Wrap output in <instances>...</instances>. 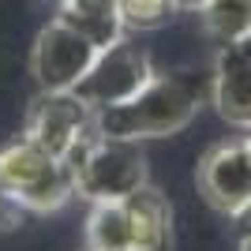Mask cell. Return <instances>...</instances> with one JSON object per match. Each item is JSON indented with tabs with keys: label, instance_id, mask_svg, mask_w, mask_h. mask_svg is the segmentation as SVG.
I'll list each match as a JSON object with an SVG mask.
<instances>
[{
	"label": "cell",
	"instance_id": "cell-1",
	"mask_svg": "<svg viewBox=\"0 0 251 251\" xmlns=\"http://www.w3.org/2000/svg\"><path fill=\"white\" fill-rule=\"evenodd\" d=\"M202 98H210V79L202 83L195 75H154L124 105L94 113V131L127 143L176 135L195 120Z\"/></svg>",
	"mask_w": 251,
	"mask_h": 251
},
{
	"label": "cell",
	"instance_id": "cell-2",
	"mask_svg": "<svg viewBox=\"0 0 251 251\" xmlns=\"http://www.w3.org/2000/svg\"><path fill=\"white\" fill-rule=\"evenodd\" d=\"M60 161L72 176L75 195L90 202H116L147 188V154L139 143H127V139H109L90 131Z\"/></svg>",
	"mask_w": 251,
	"mask_h": 251
},
{
	"label": "cell",
	"instance_id": "cell-3",
	"mask_svg": "<svg viewBox=\"0 0 251 251\" xmlns=\"http://www.w3.org/2000/svg\"><path fill=\"white\" fill-rule=\"evenodd\" d=\"M0 191L8 195L23 214H49L60 210L75 195L72 176L60 157L34 147L26 135L0 147Z\"/></svg>",
	"mask_w": 251,
	"mask_h": 251
},
{
	"label": "cell",
	"instance_id": "cell-4",
	"mask_svg": "<svg viewBox=\"0 0 251 251\" xmlns=\"http://www.w3.org/2000/svg\"><path fill=\"white\" fill-rule=\"evenodd\" d=\"M150 79H154V68H150L147 52L131 42H116L98 52V60L75 83L72 94L83 105H90L94 113H101V109H113V105H124L127 98H135Z\"/></svg>",
	"mask_w": 251,
	"mask_h": 251
},
{
	"label": "cell",
	"instance_id": "cell-5",
	"mask_svg": "<svg viewBox=\"0 0 251 251\" xmlns=\"http://www.w3.org/2000/svg\"><path fill=\"white\" fill-rule=\"evenodd\" d=\"M98 45L90 38L68 26L64 19H52L30 52V72L42 90H75V83L90 72V64L98 60Z\"/></svg>",
	"mask_w": 251,
	"mask_h": 251
},
{
	"label": "cell",
	"instance_id": "cell-6",
	"mask_svg": "<svg viewBox=\"0 0 251 251\" xmlns=\"http://www.w3.org/2000/svg\"><path fill=\"white\" fill-rule=\"evenodd\" d=\"M90 131H94V109L83 105L72 90H42L34 98L26 127H23V135L52 157H64Z\"/></svg>",
	"mask_w": 251,
	"mask_h": 251
},
{
	"label": "cell",
	"instance_id": "cell-7",
	"mask_svg": "<svg viewBox=\"0 0 251 251\" xmlns=\"http://www.w3.org/2000/svg\"><path fill=\"white\" fill-rule=\"evenodd\" d=\"M199 191L225 218H240L251 206V143H218L199 161Z\"/></svg>",
	"mask_w": 251,
	"mask_h": 251
},
{
	"label": "cell",
	"instance_id": "cell-8",
	"mask_svg": "<svg viewBox=\"0 0 251 251\" xmlns=\"http://www.w3.org/2000/svg\"><path fill=\"white\" fill-rule=\"evenodd\" d=\"M210 101L218 116L232 127L251 131V49L248 45H221L210 72Z\"/></svg>",
	"mask_w": 251,
	"mask_h": 251
},
{
	"label": "cell",
	"instance_id": "cell-9",
	"mask_svg": "<svg viewBox=\"0 0 251 251\" xmlns=\"http://www.w3.org/2000/svg\"><path fill=\"white\" fill-rule=\"evenodd\" d=\"M86 248L90 251H139V232L127 199L90 202L86 218Z\"/></svg>",
	"mask_w": 251,
	"mask_h": 251
},
{
	"label": "cell",
	"instance_id": "cell-10",
	"mask_svg": "<svg viewBox=\"0 0 251 251\" xmlns=\"http://www.w3.org/2000/svg\"><path fill=\"white\" fill-rule=\"evenodd\" d=\"M68 26L90 38L98 49L124 42V19H120V4L116 0H60V15Z\"/></svg>",
	"mask_w": 251,
	"mask_h": 251
},
{
	"label": "cell",
	"instance_id": "cell-11",
	"mask_svg": "<svg viewBox=\"0 0 251 251\" xmlns=\"http://www.w3.org/2000/svg\"><path fill=\"white\" fill-rule=\"evenodd\" d=\"M131 218H135L139 232V251H169V232H173V210H169L165 195L147 188H139L135 195H127Z\"/></svg>",
	"mask_w": 251,
	"mask_h": 251
},
{
	"label": "cell",
	"instance_id": "cell-12",
	"mask_svg": "<svg viewBox=\"0 0 251 251\" xmlns=\"http://www.w3.org/2000/svg\"><path fill=\"white\" fill-rule=\"evenodd\" d=\"M199 19L218 45H244L251 38V0H210Z\"/></svg>",
	"mask_w": 251,
	"mask_h": 251
},
{
	"label": "cell",
	"instance_id": "cell-13",
	"mask_svg": "<svg viewBox=\"0 0 251 251\" xmlns=\"http://www.w3.org/2000/svg\"><path fill=\"white\" fill-rule=\"evenodd\" d=\"M124 30H154L173 15V0H116Z\"/></svg>",
	"mask_w": 251,
	"mask_h": 251
},
{
	"label": "cell",
	"instance_id": "cell-14",
	"mask_svg": "<svg viewBox=\"0 0 251 251\" xmlns=\"http://www.w3.org/2000/svg\"><path fill=\"white\" fill-rule=\"evenodd\" d=\"M19 221H23V210L15 206V202H11L4 191H0V229H15Z\"/></svg>",
	"mask_w": 251,
	"mask_h": 251
},
{
	"label": "cell",
	"instance_id": "cell-15",
	"mask_svg": "<svg viewBox=\"0 0 251 251\" xmlns=\"http://www.w3.org/2000/svg\"><path fill=\"white\" fill-rule=\"evenodd\" d=\"M210 0H173V11H202Z\"/></svg>",
	"mask_w": 251,
	"mask_h": 251
},
{
	"label": "cell",
	"instance_id": "cell-16",
	"mask_svg": "<svg viewBox=\"0 0 251 251\" xmlns=\"http://www.w3.org/2000/svg\"><path fill=\"white\" fill-rule=\"evenodd\" d=\"M240 251H251V236H244V244H240Z\"/></svg>",
	"mask_w": 251,
	"mask_h": 251
},
{
	"label": "cell",
	"instance_id": "cell-17",
	"mask_svg": "<svg viewBox=\"0 0 251 251\" xmlns=\"http://www.w3.org/2000/svg\"><path fill=\"white\" fill-rule=\"evenodd\" d=\"M244 45H248V49H251V38H248V42H244Z\"/></svg>",
	"mask_w": 251,
	"mask_h": 251
},
{
	"label": "cell",
	"instance_id": "cell-18",
	"mask_svg": "<svg viewBox=\"0 0 251 251\" xmlns=\"http://www.w3.org/2000/svg\"><path fill=\"white\" fill-rule=\"evenodd\" d=\"M248 143H251V135H248Z\"/></svg>",
	"mask_w": 251,
	"mask_h": 251
}]
</instances>
